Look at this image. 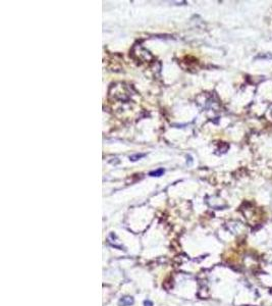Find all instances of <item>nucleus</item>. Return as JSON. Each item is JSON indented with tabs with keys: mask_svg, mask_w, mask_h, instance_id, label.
I'll list each match as a JSON object with an SVG mask.
<instances>
[{
	"mask_svg": "<svg viewBox=\"0 0 272 306\" xmlns=\"http://www.w3.org/2000/svg\"><path fill=\"white\" fill-rule=\"evenodd\" d=\"M163 172H164V169L161 168V169H159V171H157V172H151V174H150V175H151V176H153V175H158V176H160V175H162Z\"/></svg>",
	"mask_w": 272,
	"mask_h": 306,
	"instance_id": "obj_2",
	"label": "nucleus"
},
{
	"mask_svg": "<svg viewBox=\"0 0 272 306\" xmlns=\"http://www.w3.org/2000/svg\"><path fill=\"white\" fill-rule=\"evenodd\" d=\"M133 298H131V297H126V298H122V299L120 300L119 302V304L120 305H122V306H128V305H131V304H133Z\"/></svg>",
	"mask_w": 272,
	"mask_h": 306,
	"instance_id": "obj_1",
	"label": "nucleus"
}]
</instances>
